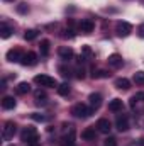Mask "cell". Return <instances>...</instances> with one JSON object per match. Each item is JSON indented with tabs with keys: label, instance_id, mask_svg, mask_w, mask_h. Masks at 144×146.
<instances>
[{
	"label": "cell",
	"instance_id": "obj_1",
	"mask_svg": "<svg viewBox=\"0 0 144 146\" xmlns=\"http://www.w3.org/2000/svg\"><path fill=\"white\" fill-rule=\"evenodd\" d=\"M37 139H39V134H37L36 127L27 126V127H24V131L20 133V141H24L27 146L32 145V143H37Z\"/></svg>",
	"mask_w": 144,
	"mask_h": 146
},
{
	"label": "cell",
	"instance_id": "obj_2",
	"mask_svg": "<svg viewBox=\"0 0 144 146\" xmlns=\"http://www.w3.org/2000/svg\"><path fill=\"white\" fill-rule=\"evenodd\" d=\"M92 112H93V109H88L85 104H75L71 107V114L78 119H87L92 115Z\"/></svg>",
	"mask_w": 144,
	"mask_h": 146
},
{
	"label": "cell",
	"instance_id": "obj_3",
	"mask_svg": "<svg viewBox=\"0 0 144 146\" xmlns=\"http://www.w3.org/2000/svg\"><path fill=\"white\" fill-rule=\"evenodd\" d=\"M34 82H36L37 85H41V87H58L56 80L53 76H49V75H36Z\"/></svg>",
	"mask_w": 144,
	"mask_h": 146
},
{
	"label": "cell",
	"instance_id": "obj_4",
	"mask_svg": "<svg viewBox=\"0 0 144 146\" xmlns=\"http://www.w3.org/2000/svg\"><path fill=\"white\" fill-rule=\"evenodd\" d=\"M5 58H7L10 63H20V61H22V58H24V53H22L19 48H12V49H9V51H7Z\"/></svg>",
	"mask_w": 144,
	"mask_h": 146
},
{
	"label": "cell",
	"instance_id": "obj_5",
	"mask_svg": "<svg viewBox=\"0 0 144 146\" xmlns=\"http://www.w3.org/2000/svg\"><path fill=\"white\" fill-rule=\"evenodd\" d=\"M115 31H117V34L120 37H127L132 33V26H131L129 22H126V21H120V22H117Z\"/></svg>",
	"mask_w": 144,
	"mask_h": 146
},
{
	"label": "cell",
	"instance_id": "obj_6",
	"mask_svg": "<svg viewBox=\"0 0 144 146\" xmlns=\"http://www.w3.org/2000/svg\"><path fill=\"white\" fill-rule=\"evenodd\" d=\"M115 126H117V129L120 133H126L129 129V117L126 114H119L117 119H115Z\"/></svg>",
	"mask_w": 144,
	"mask_h": 146
},
{
	"label": "cell",
	"instance_id": "obj_7",
	"mask_svg": "<svg viewBox=\"0 0 144 146\" xmlns=\"http://www.w3.org/2000/svg\"><path fill=\"white\" fill-rule=\"evenodd\" d=\"M15 131H17L15 122L7 121V122H5V126H3V139H12V138H14V134H15Z\"/></svg>",
	"mask_w": 144,
	"mask_h": 146
},
{
	"label": "cell",
	"instance_id": "obj_8",
	"mask_svg": "<svg viewBox=\"0 0 144 146\" xmlns=\"http://www.w3.org/2000/svg\"><path fill=\"white\" fill-rule=\"evenodd\" d=\"M95 127H97L98 133H102V134H108L110 129H112V124H110L108 119H104V117H102V119L97 121V126H95Z\"/></svg>",
	"mask_w": 144,
	"mask_h": 146
},
{
	"label": "cell",
	"instance_id": "obj_9",
	"mask_svg": "<svg viewBox=\"0 0 144 146\" xmlns=\"http://www.w3.org/2000/svg\"><path fill=\"white\" fill-rule=\"evenodd\" d=\"M36 63H37V54L36 53H32V51L24 53V58H22L20 65H24V66H34Z\"/></svg>",
	"mask_w": 144,
	"mask_h": 146
},
{
	"label": "cell",
	"instance_id": "obj_10",
	"mask_svg": "<svg viewBox=\"0 0 144 146\" xmlns=\"http://www.w3.org/2000/svg\"><path fill=\"white\" fill-rule=\"evenodd\" d=\"M58 54H59V58H61L63 61H70L73 56H75V51H73L70 46H63V48H59Z\"/></svg>",
	"mask_w": 144,
	"mask_h": 146
},
{
	"label": "cell",
	"instance_id": "obj_11",
	"mask_svg": "<svg viewBox=\"0 0 144 146\" xmlns=\"http://www.w3.org/2000/svg\"><path fill=\"white\" fill-rule=\"evenodd\" d=\"M93 27H95V22H93L92 19H83V21L80 22V31H81L83 34H90V33L93 31Z\"/></svg>",
	"mask_w": 144,
	"mask_h": 146
},
{
	"label": "cell",
	"instance_id": "obj_12",
	"mask_svg": "<svg viewBox=\"0 0 144 146\" xmlns=\"http://www.w3.org/2000/svg\"><path fill=\"white\" fill-rule=\"evenodd\" d=\"M107 61H108V65H110V66H114V68H120V66L124 65V60H122V56H120L119 53L110 54Z\"/></svg>",
	"mask_w": 144,
	"mask_h": 146
},
{
	"label": "cell",
	"instance_id": "obj_13",
	"mask_svg": "<svg viewBox=\"0 0 144 146\" xmlns=\"http://www.w3.org/2000/svg\"><path fill=\"white\" fill-rule=\"evenodd\" d=\"M88 100H90V106H92L93 110H97L102 106V95H100V94H90Z\"/></svg>",
	"mask_w": 144,
	"mask_h": 146
},
{
	"label": "cell",
	"instance_id": "obj_14",
	"mask_svg": "<svg viewBox=\"0 0 144 146\" xmlns=\"http://www.w3.org/2000/svg\"><path fill=\"white\" fill-rule=\"evenodd\" d=\"M15 106H17V102H15V99H14V97L7 95V97H3V99H2V107H3L5 110L15 109Z\"/></svg>",
	"mask_w": 144,
	"mask_h": 146
},
{
	"label": "cell",
	"instance_id": "obj_15",
	"mask_svg": "<svg viewBox=\"0 0 144 146\" xmlns=\"http://www.w3.org/2000/svg\"><path fill=\"white\" fill-rule=\"evenodd\" d=\"M81 138H83L85 141H93V139L97 138V129H95V127H87V129L81 133Z\"/></svg>",
	"mask_w": 144,
	"mask_h": 146
},
{
	"label": "cell",
	"instance_id": "obj_16",
	"mask_svg": "<svg viewBox=\"0 0 144 146\" xmlns=\"http://www.w3.org/2000/svg\"><path fill=\"white\" fill-rule=\"evenodd\" d=\"M12 33H14V29H12L9 24L2 22V26H0V36H2V39H7V37H10V36H12Z\"/></svg>",
	"mask_w": 144,
	"mask_h": 146
},
{
	"label": "cell",
	"instance_id": "obj_17",
	"mask_svg": "<svg viewBox=\"0 0 144 146\" xmlns=\"http://www.w3.org/2000/svg\"><path fill=\"white\" fill-rule=\"evenodd\" d=\"M122 100L120 99H114V100H110L108 102V110H112V112H120L122 110Z\"/></svg>",
	"mask_w": 144,
	"mask_h": 146
},
{
	"label": "cell",
	"instance_id": "obj_18",
	"mask_svg": "<svg viewBox=\"0 0 144 146\" xmlns=\"http://www.w3.org/2000/svg\"><path fill=\"white\" fill-rule=\"evenodd\" d=\"M115 87H117L119 90H129V88H131V82H129L127 78H117V80H115Z\"/></svg>",
	"mask_w": 144,
	"mask_h": 146
},
{
	"label": "cell",
	"instance_id": "obj_19",
	"mask_svg": "<svg viewBox=\"0 0 144 146\" xmlns=\"http://www.w3.org/2000/svg\"><path fill=\"white\" fill-rule=\"evenodd\" d=\"M15 90H17V94H19V95H24V94H27V92L31 90V85H29L27 82H20V83L17 85V88H15Z\"/></svg>",
	"mask_w": 144,
	"mask_h": 146
},
{
	"label": "cell",
	"instance_id": "obj_20",
	"mask_svg": "<svg viewBox=\"0 0 144 146\" xmlns=\"http://www.w3.org/2000/svg\"><path fill=\"white\" fill-rule=\"evenodd\" d=\"M49 44H51V42H49L48 39H42V41H41L39 49H41V54H42V56H48V54H49Z\"/></svg>",
	"mask_w": 144,
	"mask_h": 146
},
{
	"label": "cell",
	"instance_id": "obj_21",
	"mask_svg": "<svg viewBox=\"0 0 144 146\" xmlns=\"http://www.w3.org/2000/svg\"><path fill=\"white\" fill-rule=\"evenodd\" d=\"M65 146H75V129L70 127V134L68 136H65Z\"/></svg>",
	"mask_w": 144,
	"mask_h": 146
},
{
	"label": "cell",
	"instance_id": "obj_22",
	"mask_svg": "<svg viewBox=\"0 0 144 146\" xmlns=\"http://www.w3.org/2000/svg\"><path fill=\"white\" fill-rule=\"evenodd\" d=\"M37 36H39V31H36V29H27L24 33V39L26 41H34Z\"/></svg>",
	"mask_w": 144,
	"mask_h": 146
},
{
	"label": "cell",
	"instance_id": "obj_23",
	"mask_svg": "<svg viewBox=\"0 0 144 146\" xmlns=\"http://www.w3.org/2000/svg\"><path fill=\"white\" fill-rule=\"evenodd\" d=\"M110 76V73L107 72V70H93V73H92V78L93 80H98V78H108Z\"/></svg>",
	"mask_w": 144,
	"mask_h": 146
},
{
	"label": "cell",
	"instance_id": "obj_24",
	"mask_svg": "<svg viewBox=\"0 0 144 146\" xmlns=\"http://www.w3.org/2000/svg\"><path fill=\"white\" fill-rule=\"evenodd\" d=\"M56 90H58V94H59V95H63V97H65V95H68V94H70V90H71V88H70V85H68V83H61V85H58V87H56Z\"/></svg>",
	"mask_w": 144,
	"mask_h": 146
},
{
	"label": "cell",
	"instance_id": "obj_25",
	"mask_svg": "<svg viewBox=\"0 0 144 146\" xmlns=\"http://www.w3.org/2000/svg\"><path fill=\"white\" fill-rule=\"evenodd\" d=\"M134 82L137 85H144V72H136L134 73Z\"/></svg>",
	"mask_w": 144,
	"mask_h": 146
},
{
	"label": "cell",
	"instance_id": "obj_26",
	"mask_svg": "<svg viewBox=\"0 0 144 146\" xmlns=\"http://www.w3.org/2000/svg\"><path fill=\"white\" fill-rule=\"evenodd\" d=\"M31 119H32V121H36V122H44V121H46V115L34 112V114H31Z\"/></svg>",
	"mask_w": 144,
	"mask_h": 146
},
{
	"label": "cell",
	"instance_id": "obj_27",
	"mask_svg": "<svg viewBox=\"0 0 144 146\" xmlns=\"http://www.w3.org/2000/svg\"><path fill=\"white\" fill-rule=\"evenodd\" d=\"M63 37H65V39H73V37H75V31H73L71 27H70V29H65Z\"/></svg>",
	"mask_w": 144,
	"mask_h": 146
},
{
	"label": "cell",
	"instance_id": "obj_28",
	"mask_svg": "<svg viewBox=\"0 0 144 146\" xmlns=\"http://www.w3.org/2000/svg\"><path fill=\"white\" fill-rule=\"evenodd\" d=\"M104 146H117V139L112 138V136H108L107 139H105V143H104Z\"/></svg>",
	"mask_w": 144,
	"mask_h": 146
},
{
	"label": "cell",
	"instance_id": "obj_29",
	"mask_svg": "<svg viewBox=\"0 0 144 146\" xmlns=\"http://www.w3.org/2000/svg\"><path fill=\"white\" fill-rule=\"evenodd\" d=\"M17 12H19V14H27V12H29V9H27V5H26V3H20V5H17Z\"/></svg>",
	"mask_w": 144,
	"mask_h": 146
},
{
	"label": "cell",
	"instance_id": "obj_30",
	"mask_svg": "<svg viewBox=\"0 0 144 146\" xmlns=\"http://www.w3.org/2000/svg\"><path fill=\"white\" fill-rule=\"evenodd\" d=\"M58 70L61 72V75H63V76H70V75H71V73H70V70H68L66 66H59Z\"/></svg>",
	"mask_w": 144,
	"mask_h": 146
},
{
	"label": "cell",
	"instance_id": "obj_31",
	"mask_svg": "<svg viewBox=\"0 0 144 146\" xmlns=\"http://www.w3.org/2000/svg\"><path fill=\"white\" fill-rule=\"evenodd\" d=\"M76 78H85V70L83 68H76Z\"/></svg>",
	"mask_w": 144,
	"mask_h": 146
},
{
	"label": "cell",
	"instance_id": "obj_32",
	"mask_svg": "<svg viewBox=\"0 0 144 146\" xmlns=\"http://www.w3.org/2000/svg\"><path fill=\"white\" fill-rule=\"evenodd\" d=\"M81 51H83V56H85V54H87V56H90V54H92L90 46H83V48H81Z\"/></svg>",
	"mask_w": 144,
	"mask_h": 146
},
{
	"label": "cell",
	"instance_id": "obj_33",
	"mask_svg": "<svg viewBox=\"0 0 144 146\" xmlns=\"http://www.w3.org/2000/svg\"><path fill=\"white\" fill-rule=\"evenodd\" d=\"M36 99H37V102H39L41 99H46V94H44V92H41V90H37V92H36Z\"/></svg>",
	"mask_w": 144,
	"mask_h": 146
},
{
	"label": "cell",
	"instance_id": "obj_34",
	"mask_svg": "<svg viewBox=\"0 0 144 146\" xmlns=\"http://www.w3.org/2000/svg\"><path fill=\"white\" fill-rule=\"evenodd\" d=\"M132 97H134L137 102H139V100H144V92H137V94H136V95H132Z\"/></svg>",
	"mask_w": 144,
	"mask_h": 146
},
{
	"label": "cell",
	"instance_id": "obj_35",
	"mask_svg": "<svg viewBox=\"0 0 144 146\" xmlns=\"http://www.w3.org/2000/svg\"><path fill=\"white\" fill-rule=\"evenodd\" d=\"M137 34H139L141 37H144V24H141V26L137 27Z\"/></svg>",
	"mask_w": 144,
	"mask_h": 146
},
{
	"label": "cell",
	"instance_id": "obj_36",
	"mask_svg": "<svg viewBox=\"0 0 144 146\" xmlns=\"http://www.w3.org/2000/svg\"><path fill=\"white\" fill-rule=\"evenodd\" d=\"M29 146H41L39 143H32V145H29Z\"/></svg>",
	"mask_w": 144,
	"mask_h": 146
},
{
	"label": "cell",
	"instance_id": "obj_37",
	"mask_svg": "<svg viewBox=\"0 0 144 146\" xmlns=\"http://www.w3.org/2000/svg\"><path fill=\"white\" fill-rule=\"evenodd\" d=\"M141 146H144V138H143V139H141Z\"/></svg>",
	"mask_w": 144,
	"mask_h": 146
},
{
	"label": "cell",
	"instance_id": "obj_38",
	"mask_svg": "<svg viewBox=\"0 0 144 146\" xmlns=\"http://www.w3.org/2000/svg\"><path fill=\"white\" fill-rule=\"evenodd\" d=\"M5 2H14V0H5Z\"/></svg>",
	"mask_w": 144,
	"mask_h": 146
}]
</instances>
